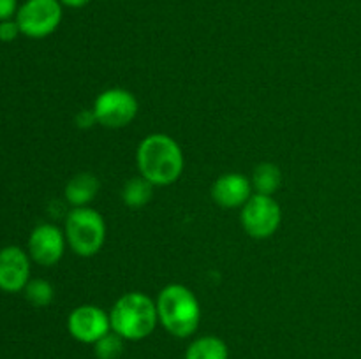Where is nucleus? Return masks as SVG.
<instances>
[{"instance_id":"20","label":"nucleus","mask_w":361,"mask_h":359,"mask_svg":"<svg viewBox=\"0 0 361 359\" xmlns=\"http://www.w3.org/2000/svg\"><path fill=\"white\" fill-rule=\"evenodd\" d=\"M76 123L78 127H83V129H88V127H92L94 123H97V120H95V115L94 111H81L80 115H78L76 118Z\"/></svg>"},{"instance_id":"15","label":"nucleus","mask_w":361,"mask_h":359,"mask_svg":"<svg viewBox=\"0 0 361 359\" xmlns=\"http://www.w3.org/2000/svg\"><path fill=\"white\" fill-rule=\"evenodd\" d=\"M152 194H154V185H152L148 180H145L143 176H136V178H130L126 183L122 192L123 203L129 208H143L145 204L150 203Z\"/></svg>"},{"instance_id":"2","label":"nucleus","mask_w":361,"mask_h":359,"mask_svg":"<svg viewBox=\"0 0 361 359\" xmlns=\"http://www.w3.org/2000/svg\"><path fill=\"white\" fill-rule=\"evenodd\" d=\"M159 322L169 334L189 338L196 333L201 320V306L196 294L182 284L166 285L155 301Z\"/></svg>"},{"instance_id":"3","label":"nucleus","mask_w":361,"mask_h":359,"mask_svg":"<svg viewBox=\"0 0 361 359\" xmlns=\"http://www.w3.org/2000/svg\"><path fill=\"white\" fill-rule=\"evenodd\" d=\"M111 331L126 341H137L150 336L159 324L157 305L145 292H127L109 312Z\"/></svg>"},{"instance_id":"1","label":"nucleus","mask_w":361,"mask_h":359,"mask_svg":"<svg viewBox=\"0 0 361 359\" xmlns=\"http://www.w3.org/2000/svg\"><path fill=\"white\" fill-rule=\"evenodd\" d=\"M140 175L154 187L175 183L183 171V153L180 144L168 134H150L136 151Z\"/></svg>"},{"instance_id":"4","label":"nucleus","mask_w":361,"mask_h":359,"mask_svg":"<svg viewBox=\"0 0 361 359\" xmlns=\"http://www.w3.org/2000/svg\"><path fill=\"white\" fill-rule=\"evenodd\" d=\"M63 232H66V239L74 253L81 257H92L104 245V218L92 208H74L67 215Z\"/></svg>"},{"instance_id":"13","label":"nucleus","mask_w":361,"mask_h":359,"mask_svg":"<svg viewBox=\"0 0 361 359\" xmlns=\"http://www.w3.org/2000/svg\"><path fill=\"white\" fill-rule=\"evenodd\" d=\"M185 359H229V348L222 338L207 334L190 341Z\"/></svg>"},{"instance_id":"16","label":"nucleus","mask_w":361,"mask_h":359,"mask_svg":"<svg viewBox=\"0 0 361 359\" xmlns=\"http://www.w3.org/2000/svg\"><path fill=\"white\" fill-rule=\"evenodd\" d=\"M23 291L28 301L34 306H48L49 303L53 301V296H55L51 284L46 280H41V278L28 280L27 287H25Z\"/></svg>"},{"instance_id":"11","label":"nucleus","mask_w":361,"mask_h":359,"mask_svg":"<svg viewBox=\"0 0 361 359\" xmlns=\"http://www.w3.org/2000/svg\"><path fill=\"white\" fill-rule=\"evenodd\" d=\"M252 196V182L242 172H228L215 180L212 197L221 208L243 206Z\"/></svg>"},{"instance_id":"6","label":"nucleus","mask_w":361,"mask_h":359,"mask_svg":"<svg viewBox=\"0 0 361 359\" xmlns=\"http://www.w3.org/2000/svg\"><path fill=\"white\" fill-rule=\"evenodd\" d=\"M137 99L123 88H108L97 95L94 102L95 120L108 129L127 127L137 115Z\"/></svg>"},{"instance_id":"14","label":"nucleus","mask_w":361,"mask_h":359,"mask_svg":"<svg viewBox=\"0 0 361 359\" xmlns=\"http://www.w3.org/2000/svg\"><path fill=\"white\" fill-rule=\"evenodd\" d=\"M282 183V172L271 162H263L252 172V187L257 194L274 196Z\"/></svg>"},{"instance_id":"8","label":"nucleus","mask_w":361,"mask_h":359,"mask_svg":"<svg viewBox=\"0 0 361 359\" xmlns=\"http://www.w3.org/2000/svg\"><path fill=\"white\" fill-rule=\"evenodd\" d=\"M67 329L74 340L94 345L104 334L111 331L109 313L95 305H81L71 312L67 319Z\"/></svg>"},{"instance_id":"18","label":"nucleus","mask_w":361,"mask_h":359,"mask_svg":"<svg viewBox=\"0 0 361 359\" xmlns=\"http://www.w3.org/2000/svg\"><path fill=\"white\" fill-rule=\"evenodd\" d=\"M20 34L21 30L16 20L0 21V41L2 42H13Z\"/></svg>"},{"instance_id":"5","label":"nucleus","mask_w":361,"mask_h":359,"mask_svg":"<svg viewBox=\"0 0 361 359\" xmlns=\"http://www.w3.org/2000/svg\"><path fill=\"white\" fill-rule=\"evenodd\" d=\"M16 21L27 37H48L62 21V4L60 0H27L18 9Z\"/></svg>"},{"instance_id":"19","label":"nucleus","mask_w":361,"mask_h":359,"mask_svg":"<svg viewBox=\"0 0 361 359\" xmlns=\"http://www.w3.org/2000/svg\"><path fill=\"white\" fill-rule=\"evenodd\" d=\"M18 0H0V21L13 20L18 13Z\"/></svg>"},{"instance_id":"21","label":"nucleus","mask_w":361,"mask_h":359,"mask_svg":"<svg viewBox=\"0 0 361 359\" xmlns=\"http://www.w3.org/2000/svg\"><path fill=\"white\" fill-rule=\"evenodd\" d=\"M88 2H90V0H60V4H62V6L73 7V9H78V7H85Z\"/></svg>"},{"instance_id":"17","label":"nucleus","mask_w":361,"mask_h":359,"mask_svg":"<svg viewBox=\"0 0 361 359\" xmlns=\"http://www.w3.org/2000/svg\"><path fill=\"white\" fill-rule=\"evenodd\" d=\"M123 338L118 336L115 331H109L108 334L94 344V352L97 359H118L123 352Z\"/></svg>"},{"instance_id":"7","label":"nucleus","mask_w":361,"mask_h":359,"mask_svg":"<svg viewBox=\"0 0 361 359\" xmlns=\"http://www.w3.org/2000/svg\"><path fill=\"white\" fill-rule=\"evenodd\" d=\"M242 225L249 236L267 239L281 227L282 211L277 201L264 194H252L242 206Z\"/></svg>"},{"instance_id":"10","label":"nucleus","mask_w":361,"mask_h":359,"mask_svg":"<svg viewBox=\"0 0 361 359\" xmlns=\"http://www.w3.org/2000/svg\"><path fill=\"white\" fill-rule=\"evenodd\" d=\"M30 280V257L20 246L0 250V291L20 292Z\"/></svg>"},{"instance_id":"12","label":"nucleus","mask_w":361,"mask_h":359,"mask_svg":"<svg viewBox=\"0 0 361 359\" xmlns=\"http://www.w3.org/2000/svg\"><path fill=\"white\" fill-rule=\"evenodd\" d=\"M99 190V180L92 172H80L66 185V199L73 206H87Z\"/></svg>"},{"instance_id":"9","label":"nucleus","mask_w":361,"mask_h":359,"mask_svg":"<svg viewBox=\"0 0 361 359\" xmlns=\"http://www.w3.org/2000/svg\"><path fill=\"white\" fill-rule=\"evenodd\" d=\"M66 232L53 224H39L28 238V256L41 266L59 263L66 250Z\"/></svg>"}]
</instances>
